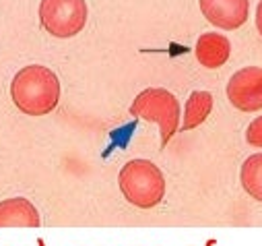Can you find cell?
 Here are the masks:
<instances>
[{
	"instance_id": "7a4b0ae2",
	"label": "cell",
	"mask_w": 262,
	"mask_h": 246,
	"mask_svg": "<svg viewBox=\"0 0 262 246\" xmlns=\"http://www.w3.org/2000/svg\"><path fill=\"white\" fill-rule=\"evenodd\" d=\"M118 184L124 199L139 209H151L166 197V178L149 160L128 162L120 170Z\"/></svg>"
},
{
	"instance_id": "9c48e42d",
	"label": "cell",
	"mask_w": 262,
	"mask_h": 246,
	"mask_svg": "<svg viewBox=\"0 0 262 246\" xmlns=\"http://www.w3.org/2000/svg\"><path fill=\"white\" fill-rule=\"evenodd\" d=\"M213 110V96L209 91H194L186 102V112H184V131H192L201 127L203 122L209 118Z\"/></svg>"
},
{
	"instance_id": "5bb4252c",
	"label": "cell",
	"mask_w": 262,
	"mask_h": 246,
	"mask_svg": "<svg viewBox=\"0 0 262 246\" xmlns=\"http://www.w3.org/2000/svg\"><path fill=\"white\" fill-rule=\"evenodd\" d=\"M40 246H44V242H42V240H40Z\"/></svg>"
},
{
	"instance_id": "52a82bcc",
	"label": "cell",
	"mask_w": 262,
	"mask_h": 246,
	"mask_svg": "<svg viewBox=\"0 0 262 246\" xmlns=\"http://www.w3.org/2000/svg\"><path fill=\"white\" fill-rule=\"evenodd\" d=\"M40 213L31 201L15 197L0 203V228H40Z\"/></svg>"
},
{
	"instance_id": "5b68a950",
	"label": "cell",
	"mask_w": 262,
	"mask_h": 246,
	"mask_svg": "<svg viewBox=\"0 0 262 246\" xmlns=\"http://www.w3.org/2000/svg\"><path fill=\"white\" fill-rule=\"evenodd\" d=\"M227 98L242 112L262 110V69L246 67L238 71L227 83Z\"/></svg>"
},
{
	"instance_id": "7c38bea8",
	"label": "cell",
	"mask_w": 262,
	"mask_h": 246,
	"mask_svg": "<svg viewBox=\"0 0 262 246\" xmlns=\"http://www.w3.org/2000/svg\"><path fill=\"white\" fill-rule=\"evenodd\" d=\"M256 27H258V34L262 36V0L258 5V11H256Z\"/></svg>"
},
{
	"instance_id": "4fadbf2b",
	"label": "cell",
	"mask_w": 262,
	"mask_h": 246,
	"mask_svg": "<svg viewBox=\"0 0 262 246\" xmlns=\"http://www.w3.org/2000/svg\"><path fill=\"white\" fill-rule=\"evenodd\" d=\"M209 246H215V242H209Z\"/></svg>"
},
{
	"instance_id": "3957f363",
	"label": "cell",
	"mask_w": 262,
	"mask_h": 246,
	"mask_svg": "<svg viewBox=\"0 0 262 246\" xmlns=\"http://www.w3.org/2000/svg\"><path fill=\"white\" fill-rule=\"evenodd\" d=\"M130 114L147 122H157L161 131V147L172 141L180 127V104L168 89H145L130 106Z\"/></svg>"
},
{
	"instance_id": "277c9868",
	"label": "cell",
	"mask_w": 262,
	"mask_h": 246,
	"mask_svg": "<svg viewBox=\"0 0 262 246\" xmlns=\"http://www.w3.org/2000/svg\"><path fill=\"white\" fill-rule=\"evenodd\" d=\"M87 3L85 0H42L40 23L54 38H75L87 25Z\"/></svg>"
},
{
	"instance_id": "ba28073f",
	"label": "cell",
	"mask_w": 262,
	"mask_h": 246,
	"mask_svg": "<svg viewBox=\"0 0 262 246\" xmlns=\"http://www.w3.org/2000/svg\"><path fill=\"white\" fill-rule=\"evenodd\" d=\"M194 54L205 69H219L232 54V44L221 34H203L196 42Z\"/></svg>"
},
{
	"instance_id": "8992f818",
	"label": "cell",
	"mask_w": 262,
	"mask_h": 246,
	"mask_svg": "<svg viewBox=\"0 0 262 246\" xmlns=\"http://www.w3.org/2000/svg\"><path fill=\"white\" fill-rule=\"evenodd\" d=\"M201 11L207 21L219 29H238L248 21V0H201Z\"/></svg>"
},
{
	"instance_id": "30bf717a",
	"label": "cell",
	"mask_w": 262,
	"mask_h": 246,
	"mask_svg": "<svg viewBox=\"0 0 262 246\" xmlns=\"http://www.w3.org/2000/svg\"><path fill=\"white\" fill-rule=\"evenodd\" d=\"M240 180H242V187L244 191L262 203V153H256V156H250L244 166H242V174H240Z\"/></svg>"
},
{
	"instance_id": "8fae6325",
	"label": "cell",
	"mask_w": 262,
	"mask_h": 246,
	"mask_svg": "<svg viewBox=\"0 0 262 246\" xmlns=\"http://www.w3.org/2000/svg\"><path fill=\"white\" fill-rule=\"evenodd\" d=\"M246 141L254 147H262V116H258L246 131Z\"/></svg>"
},
{
	"instance_id": "6da1fadb",
	"label": "cell",
	"mask_w": 262,
	"mask_h": 246,
	"mask_svg": "<svg viewBox=\"0 0 262 246\" xmlns=\"http://www.w3.org/2000/svg\"><path fill=\"white\" fill-rule=\"evenodd\" d=\"M13 104L27 116H46L60 100L58 77L42 65H29L21 69L11 83Z\"/></svg>"
}]
</instances>
